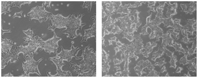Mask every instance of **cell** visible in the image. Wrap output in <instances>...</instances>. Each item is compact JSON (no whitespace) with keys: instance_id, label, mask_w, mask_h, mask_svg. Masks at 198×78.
Segmentation results:
<instances>
[{"instance_id":"obj_16","label":"cell","mask_w":198,"mask_h":78,"mask_svg":"<svg viewBox=\"0 0 198 78\" xmlns=\"http://www.w3.org/2000/svg\"><path fill=\"white\" fill-rule=\"evenodd\" d=\"M23 11H24L22 10L19 13H16L13 16L12 18H13L15 17H18L19 18H20L21 17H22V14Z\"/></svg>"},{"instance_id":"obj_10","label":"cell","mask_w":198,"mask_h":78,"mask_svg":"<svg viewBox=\"0 0 198 78\" xmlns=\"http://www.w3.org/2000/svg\"><path fill=\"white\" fill-rule=\"evenodd\" d=\"M2 50L4 52L6 53H10V50L13 45L15 44L13 43V41L11 40H8L7 38L4 39L2 38Z\"/></svg>"},{"instance_id":"obj_11","label":"cell","mask_w":198,"mask_h":78,"mask_svg":"<svg viewBox=\"0 0 198 78\" xmlns=\"http://www.w3.org/2000/svg\"><path fill=\"white\" fill-rule=\"evenodd\" d=\"M85 33L83 37V39L81 43L83 42H87V39L88 38L92 36H95L96 33H93V32H95V24L93 26V27L91 29L88 30H85Z\"/></svg>"},{"instance_id":"obj_7","label":"cell","mask_w":198,"mask_h":78,"mask_svg":"<svg viewBox=\"0 0 198 78\" xmlns=\"http://www.w3.org/2000/svg\"><path fill=\"white\" fill-rule=\"evenodd\" d=\"M49 60L52 61L56 65L57 67V70L56 71L57 72V74L55 76H52L50 74L48 73V75L49 76H71L72 72H70V70H65L64 71L62 70L61 68L63 66L65 65L66 63L63 62V60L62 58L56 56L55 57L52 58H49Z\"/></svg>"},{"instance_id":"obj_6","label":"cell","mask_w":198,"mask_h":78,"mask_svg":"<svg viewBox=\"0 0 198 78\" xmlns=\"http://www.w3.org/2000/svg\"><path fill=\"white\" fill-rule=\"evenodd\" d=\"M54 32V37L49 39L47 41H44L41 49L39 50L40 51L44 49L46 52L49 53L50 55L51 52L54 53L56 55L58 48L59 47L58 45V42L61 40V38L57 37V34H56L55 32Z\"/></svg>"},{"instance_id":"obj_4","label":"cell","mask_w":198,"mask_h":78,"mask_svg":"<svg viewBox=\"0 0 198 78\" xmlns=\"http://www.w3.org/2000/svg\"><path fill=\"white\" fill-rule=\"evenodd\" d=\"M52 12H49L46 10L43 6H37L31 9V11L27 14L26 16L30 22L33 19H36L39 22H46L49 18V16Z\"/></svg>"},{"instance_id":"obj_14","label":"cell","mask_w":198,"mask_h":78,"mask_svg":"<svg viewBox=\"0 0 198 78\" xmlns=\"http://www.w3.org/2000/svg\"><path fill=\"white\" fill-rule=\"evenodd\" d=\"M34 30H30V28L27 31H23V32L27 36V37L30 38H32L34 37L35 33L33 32Z\"/></svg>"},{"instance_id":"obj_19","label":"cell","mask_w":198,"mask_h":78,"mask_svg":"<svg viewBox=\"0 0 198 78\" xmlns=\"http://www.w3.org/2000/svg\"><path fill=\"white\" fill-rule=\"evenodd\" d=\"M181 68H178V69H177V72H178H178H179V71H181Z\"/></svg>"},{"instance_id":"obj_2","label":"cell","mask_w":198,"mask_h":78,"mask_svg":"<svg viewBox=\"0 0 198 78\" xmlns=\"http://www.w3.org/2000/svg\"><path fill=\"white\" fill-rule=\"evenodd\" d=\"M75 14V13H74L71 15L70 21L66 28L67 29L62 32L63 33L68 34L69 37L72 39L78 36L76 33L77 31L78 30L81 31L83 27L86 24L82 23L81 21V19L84 14H77L78 16L76 18L74 16Z\"/></svg>"},{"instance_id":"obj_18","label":"cell","mask_w":198,"mask_h":78,"mask_svg":"<svg viewBox=\"0 0 198 78\" xmlns=\"http://www.w3.org/2000/svg\"><path fill=\"white\" fill-rule=\"evenodd\" d=\"M4 76H14L13 75H12L10 73H9L8 74L5 75H4Z\"/></svg>"},{"instance_id":"obj_12","label":"cell","mask_w":198,"mask_h":78,"mask_svg":"<svg viewBox=\"0 0 198 78\" xmlns=\"http://www.w3.org/2000/svg\"><path fill=\"white\" fill-rule=\"evenodd\" d=\"M1 2L2 14L5 12L8 13L11 12L9 9L11 8L12 2L2 1Z\"/></svg>"},{"instance_id":"obj_9","label":"cell","mask_w":198,"mask_h":78,"mask_svg":"<svg viewBox=\"0 0 198 78\" xmlns=\"http://www.w3.org/2000/svg\"><path fill=\"white\" fill-rule=\"evenodd\" d=\"M2 69L4 68L5 66L8 65L9 61H11V64L16 61H18V58H21L18 55L12 52L10 53H6L2 51Z\"/></svg>"},{"instance_id":"obj_1","label":"cell","mask_w":198,"mask_h":78,"mask_svg":"<svg viewBox=\"0 0 198 78\" xmlns=\"http://www.w3.org/2000/svg\"><path fill=\"white\" fill-rule=\"evenodd\" d=\"M23 38L25 41L20 46L15 45V49L11 50V51L17 55L20 53H23L24 58L26 56L36 54L38 48H41L43 44L44 41L42 40V37L39 38L38 36L32 38L26 37Z\"/></svg>"},{"instance_id":"obj_5","label":"cell","mask_w":198,"mask_h":78,"mask_svg":"<svg viewBox=\"0 0 198 78\" xmlns=\"http://www.w3.org/2000/svg\"><path fill=\"white\" fill-rule=\"evenodd\" d=\"M71 16V15L67 17H64L60 14L55 16L52 13L49 18L51 20L52 26L49 25L48 30L54 32L56 28H67Z\"/></svg>"},{"instance_id":"obj_3","label":"cell","mask_w":198,"mask_h":78,"mask_svg":"<svg viewBox=\"0 0 198 78\" xmlns=\"http://www.w3.org/2000/svg\"><path fill=\"white\" fill-rule=\"evenodd\" d=\"M34 54H33L27 58H24L26 62H22L24 74L21 76H29L30 73H37L39 76H41L38 69V65L39 63L43 59V58H41L38 61L36 62L33 58Z\"/></svg>"},{"instance_id":"obj_15","label":"cell","mask_w":198,"mask_h":78,"mask_svg":"<svg viewBox=\"0 0 198 78\" xmlns=\"http://www.w3.org/2000/svg\"><path fill=\"white\" fill-rule=\"evenodd\" d=\"M51 2H43L42 4V6L45 8V9H47V8L48 7L49 8H50V4Z\"/></svg>"},{"instance_id":"obj_13","label":"cell","mask_w":198,"mask_h":78,"mask_svg":"<svg viewBox=\"0 0 198 78\" xmlns=\"http://www.w3.org/2000/svg\"><path fill=\"white\" fill-rule=\"evenodd\" d=\"M32 2H12L11 8L14 6H18L19 8H21V6L22 4H24L25 3H28L30 5Z\"/></svg>"},{"instance_id":"obj_21","label":"cell","mask_w":198,"mask_h":78,"mask_svg":"<svg viewBox=\"0 0 198 78\" xmlns=\"http://www.w3.org/2000/svg\"><path fill=\"white\" fill-rule=\"evenodd\" d=\"M9 16H11V15H9Z\"/></svg>"},{"instance_id":"obj_17","label":"cell","mask_w":198,"mask_h":78,"mask_svg":"<svg viewBox=\"0 0 198 78\" xmlns=\"http://www.w3.org/2000/svg\"><path fill=\"white\" fill-rule=\"evenodd\" d=\"M11 29H10L9 30H6V31L5 30H2V36H3V34L5 32H11Z\"/></svg>"},{"instance_id":"obj_8","label":"cell","mask_w":198,"mask_h":78,"mask_svg":"<svg viewBox=\"0 0 198 78\" xmlns=\"http://www.w3.org/2000/svg\"><path fill=\"white\" fill-rule=\"evenodd\" d=\"M62 50L61 53L59 54L57 53L56 56L60 57L63 60L67 61L69 62L71 60L72 58L73 57L76 58V59H80L81 57H77L76 55L78 51L81 49V48L77 46L75 48L73 45H71V46L70 50H65L63 47L61 46Z\"/></svg>"},{"instance_id":"obj_20","label":"cell","mask_w":198,"mask_h":78,"mask_svg":"<svg viewBox=\"0 0 198 78\" xmlns=\"http://www.w3.org/2000/svg\"><path fill=\"white\" fill-rule=\"evenodd\" d=\"M9 24L10 25V23H9Z\"/></svg>"}]
</instances>
